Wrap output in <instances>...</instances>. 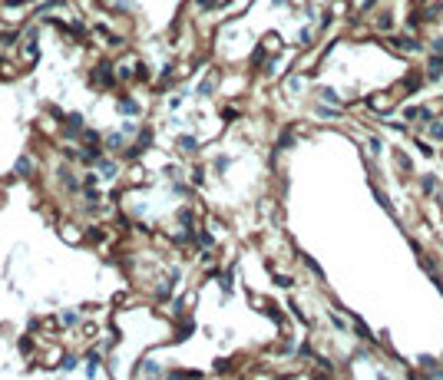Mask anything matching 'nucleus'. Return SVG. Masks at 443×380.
I'll list each match as a JSON object with an SVG mask.
<instances>
[{
    "instance_id": "nucleus-1",
    "label": "nucleus",
    "mask_w": 443,
    "mask_h": 380,
    "mask_svg": "<svg viewBox=\"0 0 443 380\" xmlns=\"http://www.w3.org/2000/svg\"><path fill=\"white\" fill-rule=\"evenodd\" d=\"M390 106H394L390 103V93H374L371 96V109L374 112H390Z\"/></svg>"
},
{
    "instance_id": "nucleus-2",
    "label": "nucleus",
    "mask_w": 443,
    "mask_h": 380,
    "mask_svg": "<svg viewBox=\"0 0 443 380\" xmlns=\"http://www.w3.org/2000/svg\"><path fill=\"white\" fill-rule=\"evenodd\" d=\"M123 112H129V116H133V112H139V106H136L133 99H123Z\"/></svg>"
}]
</instances>
